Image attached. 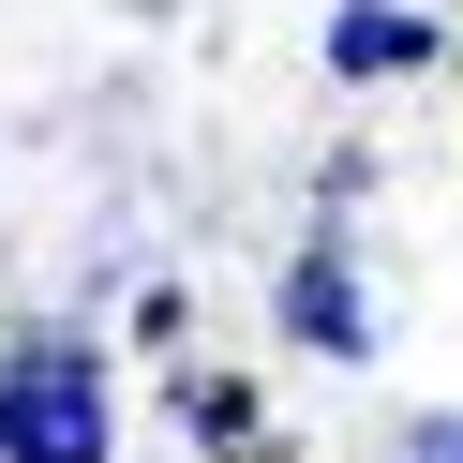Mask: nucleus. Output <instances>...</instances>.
<instances>
[{
  "label": "nucleus",
  "mask_w": 463,
  "mask_h": 463,
  "mask_svg": "<svg viewBox=\"0 0 463 463\" xmlns=\"http://www.w3.org/2000/svg\"><path fill=\"white\" fill-rule=\"evenodd\" d=\"M284 314H299V344H359V284H344V254H299V284H284Z\"/></svg>",
  "instance_id": "nucleus-3"
},
{
  "label": "nucleus",
  "mask_w": 463,
  "mask_h": 463,
  "mask_svg": "<svg viewBox=\"0 0 463 463\" xmlns=\"http://www.w3.org/2000/svg\"><path fill=\"white\" fill-rule=\"evenodd\" d=\"M0 463H105V373L75 344H15L0 359Z\"/></svg>",
  "instance_id": "nucleus-1"
},
{
  "label": "nucleus",
  "mask_w": 463,
  "mask_h": 463,
  "mask_svg": "<svg viewBox=\"0 0 463 463\" xmlns=\"http://www.w3.org/2000/svg\"><path fill=\"white\" fill-rule=\"evenodd\" d=\"M403 463H463V419H419V433H403Z\"/></svg>",
  "instance_id": "nucleus-4"
},
{
  "label": "nucleus",
  "mask_w": 463,
  "mask_h": 463,
  "mask_svg": "<svg viewBox=\"0 0 463 463\" xmlns=\"http://www.w3.org/2000/svg\"><path fill=\"white\" fill-rule=\"evenodd\" d=\"M329 61H344V75H403V61H419V15H389V0H344V15H329Z\"/></svg>",
  "instance_id": "nucleus-2"
}]
</instances>
